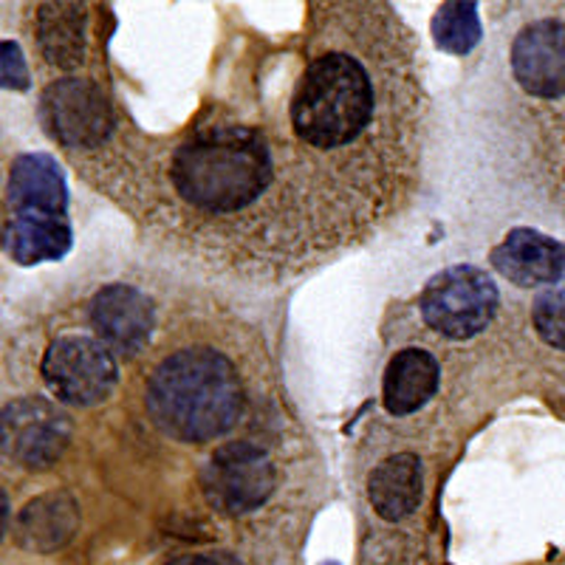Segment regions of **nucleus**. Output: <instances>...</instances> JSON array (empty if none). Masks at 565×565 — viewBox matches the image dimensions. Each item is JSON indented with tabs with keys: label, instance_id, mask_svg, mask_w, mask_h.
Wrapping results in <instances>:
<instances>
[{
	"label": "nucleus",
	"instance_id": "1",
	"mask_svg": "<svg viewBox=\"0 0 565 565\" xmlns=\"http://www.w3.org/2000/svg\"><path fill=\"white\" fill-rule=\"evenodd\" d=\"M387 97L373 77L367 57L351 45H317L291 90V136L311 159L351 170L373 148V134L385 136Z\"/></svg>",
	"mask_w": 565,
	"mask_h": 565
},
{
	"label": "nucleus",
	"instance_id": "2",
	"mask_svg": "<svg viewBox=\"0 0 565 565\" xmlns=\"http://www.w3.org/2000/svg\"><path fill=\"white\" fill-rule=\"evenodd\" d=\"M275 150L266 130L244 122L199 125L173 148L170 186L175 199L206 218L244 215L275 184Z\"/></svg>",
	"mask_w": 565,
	"mask_h": 565
},
{
	"label": "nucleus",
	"instance_id": "3",
	"mask_svg": "<svg viewBox=\"0 0 565 565\" xmlns=\"http://www.w3.org/2000/svg\"><path fill=\"white\" fill-rule=\"evenodd\" d=\"M145 407L164 436L204 444L230 433L244 413V385L226 353L190 345L150 373Z\"/></svg>",
	"mask_w": 565,
	"mask_h": 565
},
{
	"label": "nucleus",
	"instance_id": "4",
	"mask_svg": "<svg viewBox=\"0 0 565 565\" xmlns=\"http://www.w3.org/2000/svg\"><path fill=\"white\" fill-rule=\"evenodd\" d=\"M501 291L478 266H450L424 286L418 309L424 322L447 340H472L492 322Z\"/></svg>",
	"mask_w": 565,
	"mask_h": 565
},
{
	"label": "nucleus",
	"instance_id": "5",
	"mask_svg": "<svg viewBox=\"0 0 565 565\" xmlns=\"http://www.w3.org/2000/svg\"><path fill=\"white\" fill-rule=\"evenodd\" d=\"M277 469L269 452L255 441H230L212 452L201 472V489L215 512L249 514L269 501L275 492Z\"/></svg>",
	"mask_w": 565,
	"mask_h": 565
},
{
	"label": "nucleus",
	"instance_id": "6",
	"mask_svg": "<svg viewBox=\"0 0 565 565\" xmlns=\"http://www.w3.org/2000/svg\"><path fill=\"white\" fill-rule=\"evenodd\" d=\"M43 380L49 391L74 407H94L114 393L119 365L103 340L65 334L49 345L43 356Z\"/></svg>",
	"mask_w": 565,
	"mask_h": 565
},
{
	"label": "nucleus",
	"instance_id": "7",
	"mask_svg": "<svg viewBox=\"0 0 565 565\" xmlns=\"http://www.w3.org/2000/svg\"><path fill=\"white\" fill-rule=\"evenodd\" d=\"M45 130L65 150H97L114 130V110L94 79L65 77L52 83L40 99Z\"/></svg>",
	"mask_w": 565,
	"mask_h": 565
},
{
	"label": "nucleus",
	"instance_id": "8",
	"mask_svg": "<svg viewBox=\"0 0 565 565\" xmlns=\"http://www.w3.org/2000/svg\"><path fill=\"white\" fill-rule=\"evenodd\" d=\"M68 438V416L45 398H18L3 413V452L20 467H52Z\"/></svg>",
	"mask_w": 565,
	"mask_h": 565
},
{
	"label": "nucleus",
	"instance_id": "9",
	"mask_svg": "<svg viewBox=\"0 0 565 565\" xmlns=\"http://www.w3.org/2000/svg\"><path fill=\"white\" fill-rule=\"evenodd\" d=\"M512 77L534 99L565 97V23L543 18L521 29L512 43Z\"/></svg>",
	"mask_w": 565,
	"mask_h": 565
},
{
	"label": "nucleus",
	"instance_id": "10",
	"mask_svg": "<svg viewBox=\"0 0 565 565\" xmlns=\"http://www.w3.org/2000/svg\"><path fill=\"white\" fill-rule=\"evenodd\" d=\"M88 317L99 340L119 353H139L148 345L156 328V309L150 297L128 282H110L99 289L90 300Z\"/></svg>",
	"mask_w": 565,
	"mask_h": 565
},
{
	"label": "nucleus",
	"instance_id": "11",
	"mask_svg": "<svg viewBox=\"0 0 565 565\" xmlns=\"http://www.w3.org/2000/svg\"><path fill=\"white\" fill-rule=\"evenodd\" d=\"M9 218H68V186L49 153H23L7 181Z\"/></svg>",
	"mask_w": 565,
	"mask_h": 565
},
{
	"label": "nucleus",
	"instance_id": "12",
	"mask_svg": "<svg viewBox=\"0 0 565 565\" xmlns=\"http://www.w3.org/2000/svg\"><path fill=\"white\" fill-rule=\"evenodd\" d=\"M489 264L521 289L546 286L565 275V244L529 226H518L489 252Z\"/></svg>",
	"mask_w": 565,
	"mask_h": 565
},
{
	"label": "nucleus",
	"instance_id": "13",
	"mask_svg": "<svg viewBox=\"0 0 565 565\" xmlns=\"http://www.w3.org/2000/svg\"><path fill=\"white\" fill-rule=\"evenodd\" d=\"M441 367L436 356L422 348H405L398 351L385 371V385H382V398L391 416H411L422 411L438 391Z\"/></svg>",
	"mask_w": 565,
	"mask_h": 565
},
{
	"label": "nucleus",
	"instance_id": "14",
	"mask_svg": "<svg viewBox=\"0 0 565 565\" xmlns=\"http://www.w3.org/2000/svg\"><path fill=\"white\" fill-rule=\"evenodd\" d=\"M422 461L413 452L385 458L367 478V501H371L373 512L391 523L416 512L422 503Z\"/></svg>",
	"mask_w": 565,
	"mask_h": 565
},
{
	"label": "nucleus",
	"instance_id": "15",
	"mask_svg": "<svg viewBox=\"0 0 565 565\" xmlns=\"http://www.w3.org/2000/svg\"><path fill=\"white\" fill-rule=\"evenodd\" d=\"M79 512L77 503L71 501L65 492L40 494L20 512L18 540L20 546L29 552L49 554L54 548L65 546L71 534L77 532Z\"/></svg>",
	"mask_w": 565,
	"mask_h": 565
},
{
	"label": "nucleus",
	"instance_id": "16",
	"mask_svg": "<svg viewBox=\"0 0 565 565\" xmlns=\"http://www.w3.org/2000/svg\"><path fill=\"white\" fill-rule=\"evenodd\" d=\"M85 7L45 3L38 12V43L43 57L57 68H77L85 54Z\"/></svg>",
	"mask_w": 565,
	"mask_h": 565
},
{
	"label": "nucleus",
	"instance_id": "17",
	"mask_svg": "<svg viewBox=\"0 0 565 565\" xmlns=\"http://www.w3.org/2000/svg\"><path fill=\"white\" fill-rule=\"evenodd\" d=\"M7 255L20 266L60 260L71 249L68 218H7Z\"/></svg>",
	"mask_w": 565,
	"mask_h": 565
},
{
	"label": "nucleus",
	"instance_id": "18",
	"mask_svg": "<svg viewBox=\"0 0 565 565\" xmlns=\"http://www.w3.org/2000/svg\"><path fill=\"white\" fill-rule=\"evenodd\" d=\"M481 18H478V3H463V0H450L441 3V9L433 18V38L436 45L447 54H469L481 43Z\"/></svg>",
	"mask_w": 565,
	"mask_h": 565
},
{
	"label": "nucleus",
	"instance_id": "19",
	"mask_svg": "<svg viewBox=\"0 0 565 565\" xmlns=\"http://www.w3.org/2000/svg\"><path fill=\"white\" fill-rule=\"evenodd\" d=\"M532 320L537 334L557 351H565V280L540 291L534 300Z\"/></svg>",
	"mask_w": 565,
	"mask_h": 565
},
{
	"label": "nucleus",
	"instance_id": "20",
	"mask_svg": "<svg viewBox=\"0 0 565 565\" xmlns=\"http://www.w3.org/2000/svg\"><path fill=\"white\" fill-rule=\"evenodd\" d=\"M0 52H3V85L12 90H26L29 88V71H26V60H23V54H20L18 43H12V40H3Z\"/></svg>",
	"mask_w": 565,
	"mask_h": 565
},
{
	"label": "nucleus",
	"instance_id": "21",
	"mask_svg": "<svg viewBox=\"0 0 565 565\" xmlns=\"http://www.w3.org/2000/svg\"><path fill=\"white\" fill-rule=\"evenodd\" d=\"M168 565H235V559L226 554H184V557L170 559Z\"/></svg>",
	"mask_w": 565,
	"mask_h": 565
},
{
	"label": "nucleus",
	"instance_id": "22",
	"mask_svg": "<svg viewBox=\"0 0 565 565\" xmlns=\"http://www.w3.org/2000/svg\"><path fill=\"white\" fill-rule=\"evenodd\" d=\"M322 565H340V563H322Z\"/></svg>",
	"mask_w": 565,
	"mask_h": 565
}]
</instances>
